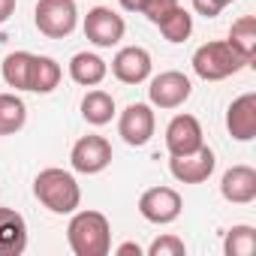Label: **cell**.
Returning a JSON list of instances; mask_svg holds the SVG:
<instances>
[{
	"instance_id": "13",
	"label": "cell",
	"mask_w": 256,
	"mask_h": 256,
	"mask_svg": "<svg viewBox=\"0 0 256 256\" xmlns=\"http://www.w3.org/2000/svg\"><path fill=\"white\" fill-rule=\"evenodd\" d=\"M226 130L235 142H253L256 139V94L253 90H247L229 102Z\"/></svg>"
},
{
	"instance_id": "27",
	"label": "cell",
	"mask_w": 256,
	"mask_h": 256,
	"mask_svg": "<svg viewBox=\"0 0 256 256\" xmlns=\"http://www.w3.org/2000/svg\"><path fill=\"white\" fill-rule=\"evenodd\" d=\"M12 12H16V0H0V24L10 22Z\"/></svg>"
},
{
	"instance_id": "20",
	"label": "cell",
	"mask_w": 256,
	"mask_h": 256,
	"mask_svg": "<svg viewBox=\"0 0 256 256\" xmlns=\"http://www.w3.org/2000/svg\"><path fill=\"white\" fill-rule=\"evenodd\" d=\"M226 42H229L247 64H253V52H256V16H241L238 22H232Z\"/></svg>"
},
{
	"instance_id": "17",
	"label": "cell",
	"mask_w": 256,
	"mask_h": 256,
	"mask_svg": "<svg viewBox=\"0 0 256 256\" xmlns=\"http://www.w3.org/2000/svg\"><path fill=\"white\" fill-rule=\"evenodd\" d=\"M60 64L48 54H34V64H30V78H28V90L34 94H52L58 84H60Z\"/></svg>"
},
{
	"instance_id": "18",
	"label": "cell",
	"mask_w": 256,
	"mask_h": 256,
	"mask_svg": "<svg viewBox=\"0 0 256 256\" xmlns=\"http://www.w3.org/2000/svg\"><path fill=\"white\" fill-rule=\"evenodd\" d=\"M82 118L94 126H106L114 118V96L108 90H88L82 100Z\"/></svg>"
},
{
	"instance_id": "28",
	"label": "cell",
	"mask_w": 256,
	"mask_h": 256,
	"mask_svg": "<svg viewBox=\"0 0 256 256\" xmlns=\"http://www.w3.org/2000/svg\"><path fill=\"white\" fill-rule=\"evenodd\" d=\"M118 256H130V253H136V256H142V247L136 244V241H126V244H120L118 250H114Z\"/></svg>"
},
{
	"instance_id": "6",
	"label": "cell",
	"mask_w": 256,
	"mask_h": 256,
	"mask_svg": "<svg viewBox=\"0 0 256 256\" xmlns=\"http://www.w3.org/2000/svg\"><path fill=\"white\" fill-rule=\"evenodd\" d=\"M190 94H193V82L178 70H166V72L154 76L148 84V102L157 108H166V112L181 108L190 100Z\"/></svg>"
},
{
	"instance_id": "22",
	"label": "cell",
	"mask_w": 256,
	"mask_h": 256,
	"mask_svg": "<svg viewBox=\"0 0 256 256\" xmlns=\"http://www.w3.org/2000/svg\"><path fill=\"white\" fill-rule=\"evenodd\" d=\"M30 64H34V54L30 52H10L4 58V78H6V84L16 88V90H28Z\"/></svg>"
},
{
	"instance_id": "3",
	"label": "cell",
	"mask_w": 256,
	"mask_h": 256,
	"mask_svg": "<svg viewBox=\"0 0 256 256\" xmlns=\"http://www.w3.org/2000/svg\"><path fill=\"white\" fill-rule=\"evenodd\" d=\"M193 72L202 82H223L247 66V60L226 42V40H211L193 52Z\"/></svg>"
},
{
	"instance_id": "5",
	"label": "cell",
	"mask_w": 256,
	"mask_h": 256,
	"mask_svg": "<svg viewBox=\"0 0 256 256\" xmlns=\"http://www.w3.org/2000/svg\"><path fill=\"white\" fill-rule=\"evenodd\" d=\"M154 130H157V118L151 102H130L118 118V136L130 148H145L154 139Z\"/></svg>"
},
{
	"instance_id": "15",
	"label": "cell",
	"mask_w": 256,
	"mask_h": 256,
	"mask_svg": "<svg viewBox=\"0 0 256 256\" xmlns=\"http://www.w3.org/2000/svg\"><path fill=\"white\" fill-rule=\"evenodd\" d=\"M28 250V220L16 208H0V256H22Z\"/></svg>"
},
{
	"instance_id": "14",
	"label": "cell",
	"mask_w": 256,
	"mask_h": 256,
	"mask_svg": "<svg viewBox=\"0 0 256 256\" xmlns=\"http://www.w3.org/2000/svg\"><path fill=\"white\" fill-rule=\"evenodd\" d=\"M220 196L232 205H250L256 199V169L253 166H232L220 178Z\"/></svg>"
},
{
	"instance_id": "23",
	"label": "cell",
	"mask_w": 256,
	"mask_h": 256,
	"mask_svg": "<svg viewBox=\"0 0 256 256\" xmlns=\"http://www.w3.org/2000/svg\"><path fill=\"white\" fill-rule=\"evenodd\" d=\"M256 250V229L247 223H238L226 232L223 238V253L226 256H253Z\"/></svg>"
},
{
	"instance_id": "24",
	"label": "cell",
	"mask_w": 256,
	"mask_h": 256,
	"mask_svg": "<svg viewBox=\"0 0 256 256\" xmlns=\"http://www.w3.org/2000/svg\"><path fill=\"white\" fill-rule=\"evenodd\" d=\"M126 12H142L151 24H157L172 6H178V0H118Z\"/></svg>"
},
{
	"instance_id": "11",
	"label": "cell",
	"mask_w": 256,
	"mask_h": 256,
	"mask_svg": "<svg viewBox=\"0 0 256 256\" xmlns=\"http://www.w3.org/2000/svg\"><path fill=\"white\" fill-rule=\"evenodd\" d=\"M151 70H154V60L148 54V48L142 46H126L120 48L114 58H112V76L124 84H142L151 78Z\"/></svg>"
},
{
	"instance_id": "2",
	"label": "cell",
	"mask_w": 256,
	"mask_h": 256,
	"mask_svg": "<svg viewBox=\"0 0 256 256\" xmlns=\"http://www.w3.org/2000/svg\"><path fill=\"white\" fill-rule=\"evenodd\" d=\"M34 196L52 214H72L82 205V187H78L76 175L66 169H58V166L42 169L34 178Z\"/></svg>"
},
{
	"instance_id": "25",
	"label": "cell",
	"mask_w": 256,
	"mask_h": 256,
	"mask_svg": "<svg viewBox=\"0 0 256 256\" xmlns=\"http://www.w3.org/2000/svg\"><path fill=\"white\" fill-rule=\"evenodd\" d=\"M184 253H187V244L178 235H160L148 247V256H184Z\"/></svg>"
},
{
	"instance_id": "12",
	"label": "cell",
	"mask_w": 256,
	"mask_h": 256,
	"mask_svg": "<svg viewBox=\"0 0 256 256\" xmlns=\"http://www.w3.org/2000/svg\"><path fill=\"white\" fill-rule=\"evenodd\" d=\"M214 166H217V157H214V151L208 145H202L193 154H184V157H172L169 160V172L181 184H202V181H208L211 172H214Z\"/></svg>"
},
{
	"instance_id": "26",
	"label": "cell",
	"mask_w": 256,
	"mask_h": 256,
	"mask_svg": "<svg viewBox=\"0 0 256 256\" xmlns=\"http://www.w3.org/2000/svg\"><path fill=\"white\" fill-rule=\"evenodd\" d=\"M229 4H235V0H193V10L205 18H217Z\"/></svg>"
},
{
	"instance_id": "7",
	"label": "cell",
	"mask_w": 256,
	"mask_h": 256,
	"mask_svg": "<svg viewBox=\"0 0 256 256\" xmlns=\"http://www.w3.org/2000/svg\"><path fill=\"white\" fill-rule=\"evenodd\" d=\"M82 28H84L88 42H94L96 48H112V46H118V42L124 40V34H126V22H124L114 10H108V6H94V10H88Z\"/></svg>"
},
{
	"instance_id": "8",
	"label": "cell",
	"mask_w": 256,
	"mask_h": 256,
	"mask_svg": "<svg viewBox=\"0 0 256 256\" xmlns=\"http://www.w3.org/2000/svg\"><path fill=\"white\" fill-rule=\"evenodd\" d=\"M181 211H184V202L175 187H151L139 196V214L148 223H157V226L175 223Z\"/></svg>"
},
{
	"instance_id": "9",
	"label": "cell",
	"mask_w": 256,
	"mask_h": 256,
	"mask_svg": "<svg viewBox=\"0 0 256 256\" xmlns=\"http://www.w3.org/2000/svg\"><path fill=\"white\" fill-rule=\"evenodd\" d=\"M112 163V145L102 136H82L70 151V166L78 175H96Z\"/></svg>"
},
{
	"instance_id": "16",
	"label": "cell",
	"mask_w": 256,
	"mask_h": 256,
	"mask_svg": "<svg viewBox=\"0 0 256 256\" xmlns=\"http://www.w3.org/2000/svg\"><path fill=\"white\" fill-rule=\"evenodd\" d=\"M108 76V64L94 52H76L70 60V78L82 88H96Z\"/></svg>"
},
{
	"instance_id": "10",
	"label": "cell",
	"mask_w": 256,
	"mask_h": 256,
	"mask_svg": "<svg viewBox=\"0 0 256 256\" xmlns=\"http://www.w3.org/2000/svg\"><path fill=\"white\" fill-rule=\"evenodd\" d=\"M202 136L205 133H202L199 118H193V114H175L169 120V126H166V151H169V157H184V154L199 151L205 145Z\"/></svg>"
},
{
	"instance_id": "19",
	"label": "cell",
	"mask_w": 256,
	"mask_h": 256,
	"mask_svg": "<svg viewBox=\"0 0 256 256\" xmlns=\"http://www.w3.org/2000/svg\"><path fill=\"white\" fill-rule=\"evenodd\" d=\"M28 124V106L18 94H0V136H16Z\"/></svg>"
},
{
	"instance_id": "4",
	"label": "cell",
	"mask_w": 256,
	"mask_h": 256,
	"mask_svg": "<svg viewBox=\"0 0 256 256\" xmlns=\"http://www.w3.org/2000/svg\"><path fill=\"white\" fill-rule=\"evenodd\" d=\"M34 24L42 36L48 40H64L76 30L78 24V10L76 0H36L34 10Z\"/></svg>"
},
{
	"instance_id": "1",
	"label": "cell",
	"mask_w": 256,
	"mask_h": 256,
	"mask_svg": "<svg viewBox=\"0 0 256 256\" xmlns=\"http://www.w3.org/2000/svg\"><path fill=\"white\" fill-rule=\"evenodd\" d=\"M66 241L76 256H106L112 250V223L102 211H72L66 226Z\"/></svg>"
},
{
	"instance_id": "21",
	"label": "cell",
	"mask_w": 256,
	"mask_h": 256,
	"mask_svg": "<svg viewBox=\"0 0 256 256\" xmlns=\"http://www.w3.org/2000/svg\"><path fill=\"white\" fill-rule=\"evenodd\" d=\"M157 28H160V34H163L169 42H184V40H190V34H193V16L178 4V6H172V10L157 22Z\"/></svg>"
}]
</instances>
